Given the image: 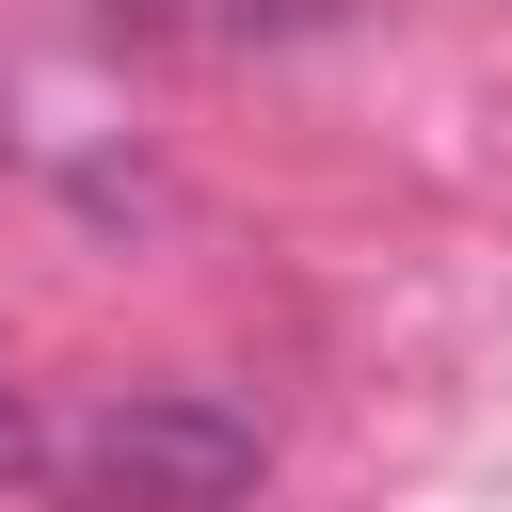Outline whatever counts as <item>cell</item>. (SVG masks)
<instances>
[{
  "label": "cell",
  "instance_id": "6da1fadb",
  "mask_svg": "<svg viewBox=\"0 0 512 512\" xmlns=\"http://www.w3.org/2000/svg\"><path fill=\"white\" fill-rule=\"evenodd\" d=\"M256 464H272V432L208 384H144L80 432V480H112V496H240Z\"/></svg>",
  "mask_w": 512,
  "mask_h": 512
},
{
  "label": "cell",
  "instance_id": "7a4b0ae2",
  "mask_svg": "<svg viewBox=\"0 0 512 512\" xmlns=\"http://www.w3.org/2000/svg\"><path fill=\"white\" fill-rule=\"evenodd\" d=\"M16 448H32V416H16V368H0V464H16Z\"/></svg>",
  "mask_w": 512,
  "mask_h": 512
}]
</instances>
